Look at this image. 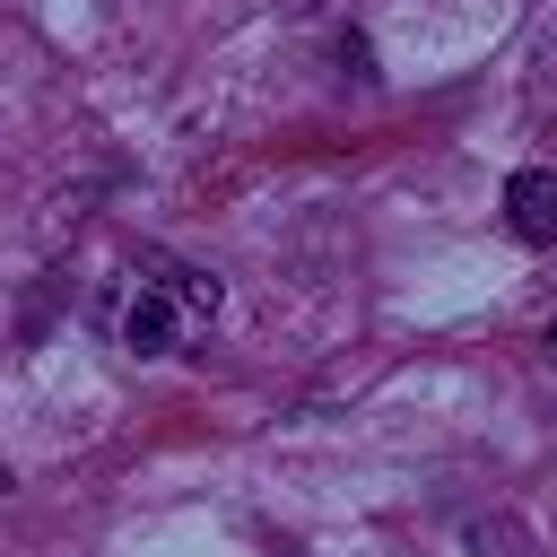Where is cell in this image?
<instances>
[{
  "label": "cell",
  "instance_id": "cell-1",
  "mask_svg": "<svg viewBox=\"0 0 557 557\" xmlns=\"http://www.w3.org/2000/svg\"><path fill=\"white\" fill-rule=\"evenodd\" d=\"M183 331H191V313H183L157 278H139V287L122 296V348H131V357H174Z\"/></svg>",
  "mask_w": 557,
  "mask_h": 557
},
{
  "label": "cell",
  "instance_id": "cell-2",
  "mask_svg": "<svg viewBox=\"0 0 557 557\" xmlns=\"http://www.w3.org/2000/svg\"><path fill=\"white\" fill-rule=\"evenodd\" d=\"M505 226L522 244H557V165H522L505 183Z\"/></svg>",
  "mask_w": 557,
  "mask_h": 557
},
{
  "label": "cell",
  "instance_id": "cell-3",
  "mask_svg": "<svg viewBox=\"0 0 557 557\" xmlns=\"http://www.w3.org/2000/svg\"><path fill=\"white\" fill-rule=\"evenodd\" d=\"M548 348H557V322H548Z\"/></svg>",
  "mask_w": 557,
  "mask_h": 557
},
{
  "label": "cell",
  "instance_id": "cell-4",
  "mask_svg": "<svg viewBox=\"0 0 557 557\" xmlns=\"http://www.w3.org/2000/svg\"><path fill=\"white\" fill-rule=\"evenodd\" d=\"M0 487H9V461H0Z\"/></svg>",
  "mask_w": 557,
  "mask_h": 557
}]
</instances>
